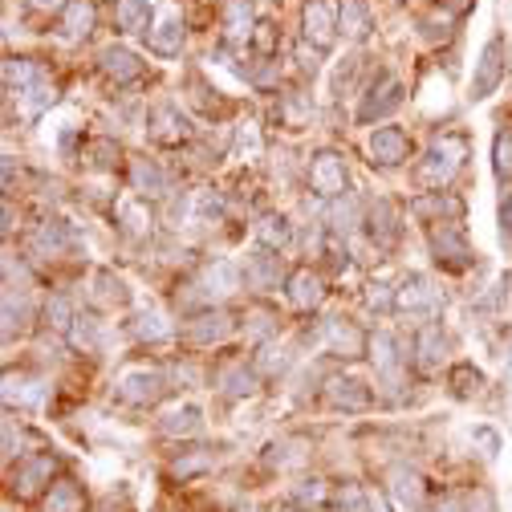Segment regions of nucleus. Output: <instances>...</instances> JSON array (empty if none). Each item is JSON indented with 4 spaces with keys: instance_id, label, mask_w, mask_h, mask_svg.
I'll list each match as a JSON object with an SVG mask.
<instances>
[{
    "instance_id": "nucleus-1",
    "label": "nucleus",
    "mask_w": 512,
    "mask_h": 512,
    "mask_svg": "<svg viewBox=\"0 0 512 512\" xmlns=\"http://www.w3.org/2000/svg\"><path fill=\"white\" fill-rule=\"evenodd\" d=\"M464 155H468V143H464L460 135H443V139H435L431 151H427V159L415 167L419 187H443L447 179L460 171Z\"/></svg>"
},
{
    "instance_id": "nucleus-2",
    "label": "nucleus",
    "mask_w": 512,
    "mask_h": 512,
    "mask_svg": "<svg viewBox=\"0 0 512 512\" xmlns=\"http://www.w3.org/2000/svg\"><path fill=\"white\" fill-rule=\"evenodd\" d=\"M427 244H431V256H435V265L447 269V273H468L472 269V244L464 236L460 224H431L427 232Z\"/></svg>"
},
{
    "instance_id": "nucleus-3",
    "label": "nucleus",
    "mask_w": 512,
    "mask_h": 512,
    "mask_svg": "<svg viewBox=\"0 0 512 512\" xmlns=\"http://www.w3.org/2000/svg\"><path fill=\"white\" fill-rule=\"evenodd\" d=\"M403 106V82L395 74H382L366 94H362V106H358V122H378V118H387Z\"/></svg>"
},
{
    "instance_id": "nucleus-4",
    "label": "nucleus",
    "mask_w": 512,
    "mask_h": 512,
    "mask_svg": "<svg viewBox=\"0 0 512 512\" xmlns=\"http://www.w3.org/2000/svg\"><path fill=\"white\" fill-rule=\"evenodd\" d=\"M309 183H313V191H317L322 200H342V196H346V187H350L346 163H342L334 151L313 155V163H309Z\"/></svg>"
},
{
    "instance_id": "nucleus-5",
    "label": "nucleus",
    "mask_w": 512,
    "mask_h": 512,
    "mask_svg": "<svg viewBox=\"0 0 512 512\" xmlns=\"http://www.w3.org/2000/svg\"><path fill=\"white\" fill-rule=\"evenodd\" d=\"M504 41L500 37H492L484 49H480V57H476V74H472V98L476 102H484V98H492L496 94V86L504 82Z\"/></svg>"
},
{
    "instance_id": "nucleus-6",
    "label": "nucleus",
    "mask_w": 512,
    "mask_h": 512,
    "mask_svg": "<svg viewBox=\"0 0 512 512\" xmlns=\"http://www.w3.org/2000/svg\"><path fill=\"white\" fill-rule=\"evenodd\" d=\"M395 309H403L411 317H435L443 309V297L427 277H407L403 289L395 293Z\"/></svg>"
},
{
    "instance_id": "nucleus-7",
    "label": "nucleus",
    "mask_w": 512,
    "mask_h": 512,
    "mask_svg": "<svg viewBox=\"0 0 512 512\" xmlns=\"http://www.w3.org/2000/svg\"><path fill=\"white\" fill-rule=\"evenodd\" d=\"M301 29H305V41L313 49H330L334 37H338V21H334V9L326 5V0H309L305 13H301Z\"/></svg>"
},
{
    "instance_id": "nucleus-8",
    "label": "nucleus",
    "mask_w": 512,
    "mask_h": 512,
    "mask_svg": "<svg viewBox=\"0 0 512 512\" xmlns=\"http://www.w3.org/2000/svg\"><path fill=\"white\" fill-rule=\"evenodd\" d=\"M163 395V374L159 370H126L118 378V399L131 407H147Z\"/></svg>"
},
{
    "instance_id": "nucleus-9",
    "label": "nucleus",
    "mask_w": 512,
    "mask_h": 512,
    "mask_svg": "<svg viewBox=\"0 0 512 512\" xmlns=\"http://www.w3.org/2000/svg\"><path fill=\"white\" fill-rule=\"evenodd\" d=\"M411 212L419 220H431V224H460L464 220V200L452 196V191H427L423 200L411 204Z\"/></svg>"
},
{
    "instance_id": "nucleus-10",
    "label": "nucleus",
    "mask_w": 512,
    "mask_h": 512,
    "mask_svg": "<svg viewBox=\"0 0 512 512\" xmlns=\"http://www.w3.org/2000/svg\"><path fill=\"white\" fill-rule=\"evenodd\" d=\"M407 155H411V143L399 126H378L370 135V159L378 167H399V163H407Z\"/></svg>"
},
{
    "instance_id": "nucleus-11",
    "label": "nucleus",
    "mask_w": 512,
    "mask_h": 512,
    "mask_svg": "<svg viewBox=\"0 0 512 512\" xmlns=\"http://www.w3.org/2000/svg\"><path fill=\"white\" fill-rule=\"evenodd\" d=\"M187 135H191V126H187V118H183L179 106L159 102V106L151 110V139H155V143L175 147V143H187Z\"/></svg>"
},
{
    "instance_id": "nucleus-12",
    "label": "nucleus",
    "mask_w": 512,
    "mask_h": 512,
    "mask_svg": "<svg viewBox=\"0 0 512 512\" xmlns=\"http://www.w3.org/2000/svg\"><path fill=\"white\" fill-rule=\"evenodd\" d=\"M53 468H57L53 456H29V460H21V468L13 472V492L17 496H37L45 484H53Z\"/></svg>"
},
{
    "instance_id": "nucleus-13",
    "label": "nucleus",
    "mask_w": 512,
    "mask_h": 512,
    "mask_svg": "<svg viewBox=\"0 0 512 512\" xmlns=\"http://www.w3.org/2000/svg\"><path fill=\"white\" fill-rule=\"evenodd\" d=\"M366 224H370V240H374L382 252H391V248L399 244V232H403V228H399V208H395L391 200H378V204L370 208V220H366Z\"/></svg>"
},
{
    "instance_id": "nucleus-14",
    "label": "nucleus",
    "mask_w": 512,
    "mask_h": 512,
    "mask_svg": "<svg viewBox=\"0 0 512 512\" xmlns=\"http://www.w3.org/2000/svg\"><path fill=\"white\" fill-rule=\"evenodd\" d=\"M191 289H200V301L204 305H216L220 297H228L232 289H236V269L228 265V261H216V265H208L200 277H196V285Z\"/></svg>"
},
{
    "instance_id": "nucleus-15",
    "label": "nucleus",
    "mask_w": 512,
    "mask_h": 512,
    "mask_svg": "<svg viewBox=\"0 0 512 512\" xmlns=\"http://www.w3.org/2000/svg\"><path fill=\"white\" fill-rule=\"evenodd\" d=\"M98 66H102V74H106L110 82H118V86L135 82V78L143 74V61H139L131 49H122V45H110V49H102Z\"/></svg>"
},
{
    "instance_id": "nucleus-16",
    "label": "nucleus",
    "mask_w": 512,
    "mask_h": 512,
    "mask_svg": "<svg viewBox=\"0 0 512 512\" xmlns=\"http://www.w3.org/2000/svg\"><path fill=\"white\" fill-rule=\"evenodd\" d=\"M228 334H232V313H224V309H208V313H200L196 322L187 326V338L196 346H216Z\"/></svg>"
},
{
    "instance_id": "nucleus-17",
    "label": "nucleus",
    "mask_w": 512,
    "mask_h": 512,
    "mask_svg": "<svg viewBox=\"0 0 512 512\" xmlns=\"http://www.w3.org/2000/svg\"><path fill=\"white\" fill-rule=\"evenodd\" d=\"M147 45L159 57H179L183 53V21H179V13H163L159 25L147 29Z\"/></svg>"
},
{
    "instance_id": "nucleus-18",
    "label": "nucleus",
    "mask_w": 512,
    "mask_h": 512,
    "mask_svg": "<svg viewBox=\"0 0 512 512\" xmlns=\"http://www.w3.org/2000/svg\"><path fill=\"white\" fill-rule=\"evenodd\" d=\"M326 399H330L338 411H366V407H370V391L362 387L358 378H330V382H326Z\"/></svg>"
},
{
    "instance_id": "nucleus-19",
    "label": "nucleus",
    "mask_w": 512,
    "mask_h": 512,
    "mask_svg": "<svg viewBox=\"0 0 512 512\" xmlns=\"http://www.w3.org/2000/svg\"><path fill=\"white\" fill-rule=\"evenodd\" d=\"M443 354H447V334H443V326L427 322L415 334V362H419V370H435L443 362Z\"/></svg>"
},
{
    "instance_id": "nucleus-20",
    "label": "nucleus",
    "mask_w": 512,
    "mask_h": 512,
    "mask_svg": "<svg viewBox=\"0 0 512 512\" xmlns=\"http://www.w3.org/2000/svg\"><path fill=\"white\" fill-rule=\"evenodd\" d=\"M322 297H326V289H322V277H317L313 269H293L289 273V301L297 309H317Z\"/></svg>"
},
{
    "instance_id": "nucleus-21",
    "label": "nucleus",
    "mask_w": 512,
    "mask_h": 512,
    "mask_svg": "<svg viewBox=\"0 0 512 512\" xmlns=\"http://www.w3.org/2000/svg\"><path fill=\"white\" fill-rule=\"evenodd\" d=\"M387 492H391V500H395V508H399V512H415V508H419V500H423V484H419V476H415V472H407V468L391 472Z\"/></svg>"
},
{
    "instance_id": "nucleus-22",
    "label": "nucleus",
    "mask_w": 512,
    "mask_h": 512,
    "mask_svg": "<svg viewBox=\"0 0 512 512\" xmlns=\"http://www.w3.org/2000/svg\"><path fill=\"white\" fill-rule=\"evenodd\" d=\"M17 98H21V114L33 122V118H41V114L57 102V90H53V82H49V78H37L33 86L17 90Z\"/></svg>"
},
{
    "instance_id": "nucleus-23",
    "label": "nucleus",
    "mask_w": 512,
    "mask_h": 512,
    "mask_svg": "<svg viewBox=\"0 0 512 512\" xmlns=\"http://www.w3.org/2000/svg\"><path fill=\"white\" fill-rule=\"evenodd\" d=\"M61 29H66L70 41L90 37V29H94V5L90 0H70V5L61 9Z\"/></svg>"
},
{
    "instance_id": "nucleus-24",
    "label": "nucleus",
    "mask_w": 512,
    "mask_h": 512,
    "mask_svg": "<svg viewBox=\"0 0 512 512\" xmlns=\"http://www.w3.org/2000/svg\"><path fill=\"white\" fill-rule=\"evenodd\" d=\"M252 17H256V9H252V0H228V9H224L228 41H252V33H256Z\"/></svg>"
},
{
    "instance_id": "nucleus-25",
    "label": "nucleus",
    "mask_w": 512,
    "mask_h": 512,
    "mask_svg": "<svg viewBox=\"0 0 512 512\" xmlns=\"http://www.w3.org/2000/svg\"><path fill=\"white\" fill-rule=\"evenodd\" d=\"M147 21H151L147 0H114V25L122 33H147Z\"/></svg>"
},
{
    "instance_id": "nucleus-26",
    "label": "nucleus",
    "mask_w": 512,
    "mask_h": 512,
    "mask_svg": "<svg viewBox=\"0 0 512 512\" xmlns=\"http://www.w3.org/2000/svg\"><path fill=\"white\" fill-rule=\"evenodd\" d=\"M45 512H86V496L74 480H57L45 496Z\"/></svg>"
},
{
    "instance_id": "nucleus-27",
    "label": "nucleus",
    "mask_w": 512,
    "mask_h": 512,
    "mask_svg": "<svg viewBox=\"0 0 512 512\" xmlns=\"http://www.w3.org/2000/svg\"><path fill=\"white\" fill-rule=\"evenodd\" d=\"M131 187L139 191V196H163V191H167V175L151 159H135L131 163Z\"/></svg>"
},
{
    "instance_id": "nucleus-28",
    "label": "nucleus",
    "mask_w": 512,
    "mask_h": 512,
    "mask_svg": "<svg viewBox=\"0 0 512 512\" xmlns=\"http://www.w3.org/2000/svg\"><path fill=\"white\" fill-rule=\"evenodd\" d=\"M338 29L350 37V41H362L370 33V9L362 5V0H342L338 9Z\"/></svg>"
},
{
    "instance_id": "nucleus-29",
    "label": "nucleus",
    "mask_w": 512,
    "mask_h": 512,
    "mask_svg": "<svg viewBox=\"0 0 512 512\" xmlns=\"http://www.w3.org/2000/svg\"><path fill=\"white\" fill-rule=\"evenodd\" d=\"M326 346H330L334 354H342V358H358L362 346H366V338H362L358 330H350L346 322H330V326H326Z\"/></svg>"
},
{
    "instance_id": "nucleus-30",
    "label": "nucleus",
    "mask_w": 512,
    "mask_h": 512,
    "mask_svg": "<svg viewBox=\"0 0 512 512\" xmlns=\"http://www.w3.org/2000/svg\"><path fill=\"white\" fill-rule=\"evenodd\" d=\"M200 427H204L200 407H175V411H167V415L159 419V431H163V435H196Z\"/></svg>"
},
{
    "instance_id": "nucleus-31",
    "label": "nucleus",
    "mask_w": 512,
    "mask_h": 512,
    "mask_svg": "<svg viewBox=\"0 0 512 512\" xmlns=\"http://www.w3.org/2000/svg\"><path fill=\"white\" fill-rule=\"evenodd\" d=\"M248 285H252V289H277V285H281V261L273 256V248L261 252V256H256V261L248 265Z\"/></svg>"
},
{
    "instance_id": "nucleus-32",
    "label": "nucleus",
    "mask_w": 512,
    "mask_h": 512,
    "mask_svg": "<svg viewBox=\"0 0 512 512\" xmlns=\"http://www.w3.org/2000/svg\"><path fill=\"white\" fill-rule=\"evenodd\" d=\"M66 244H70L66 224H57V220L41 224V232L33 236V252H41V256H57V252H66Z\"/></svg>"
},
{
    "instance_id": "nucleus-33",
    "label": "nucleus",
    "mask_w": 512,
    "mask_h": 512,
    "mask_svg": "<svg viewBox=\"0 0 512 512\" xmlns=\"http://www.w3.org/2000/svg\"><path fill=\"white\" fill-rule=\"evenodd\" d=\"M256 240H261L265 248H273V252H281L289 244V220L285 216H265L261 228H256Z\"/></svg>"
},
{
    "instance_id": "nucleus-34",
    "label": "nucleus",
    "mask_w": 512,
    "mask_h": 512,
    "mask_svg": "<svg viewBox=\"0 0 512 512\" xmlns=\"http://www.w3.org/2000/svg\"><path fill=\"white\" fill-rule=\"evenodd\" d=\"M447 378H452V391H456L460 399H468V395H476V391L484 387V374H480L472 362H460V366H452V374H447Z\"/></svg>"
},
{
    "instance_id": "nucleus-35",
    "label": "nucleus",
    "mask_w": 512,
    "mask_h": 512,
    "mask_svg": "<svg viewBox=\"0 0 512 512\" xmlns=\"http://www.w3.org/2000/svg\"><path fill=\"white\" fill-rule=\"evenodd\" d=\"M492 171L500 183L512 179V131H500L496 143H492Z\"/></svg>"
},
{
    "instance_id": "nucleus-36",
    "label": "nucleus",
    "mask_w": 512,
    "mask_h": 512,
    "mask_svg": "<svg viewBox=\"0 0 512 512\" xmlns=\"http://www.w3.org/2000/svg\"><path fill=\"white\" fill-rule=\"evenodd\" d=\"M37 78H45L37 61H9V66H5V82H9V90H13V94H17V90H25V86H33Z\"/></svg>"
},
{
    "instance_id": "nucleus-37",
    "label": "nucleus",
    "mask_w": 512,
    "mask_h": 512,
    "mask_svg": "<svg viewBox=\"0 0 512 512\" xmlns=\"http://www.w3.org/2000/svg\"><path fill=\"white\" fill-rule=\"evenodd\" d=\"M135 334H139L143 342H163V338H171V326H167L163 313H139Z\"/></svg>"
},
{
    "instance_id": "nucleus-38",
    "label": "nucleus",
    "mask_w": 512,
    "mask_h": 512,
    "mask_svg": "<svg viewBox=\"0 0 512 512\" xmlns=\"http://www.w3.org/2000/svg\"><path fill=\"white\" fill-rule=\"evenodd\" d=\"M334 504H338V512H370V500H366V492H362L358 484L338 488V492H334Z\"/></svg>"
},
{
    "instance_id": "nucleus-39",
    "label": "nucleus",
    "mask_w": 512,
    "mask_h": 512,
    "mask_svg": "<svg viewBox=\"0 0 512 512\" xmlns=\"http://www.w3.org/2000/svg\"><path fill=\"white\" fill-rule=\"evenodd\" d=\"M248 391H252L248 366H228V370H224V395H228V399H240V395H248Z\"/></svg>"
},
{
    "instance_id": "nucleus-40",
    "label": "nucleus",
    "mask_w": 512,
    "mask_h": 512,
    "mask_svg": "<svg viewBox=\"0 0 512 512\" xmlns=\"http://www.w3.org/2000/svg\"><path fill=\"white\" fill-rule=\"evenodd\" d=\"M70 342H74L78 350H94V346H98V326H94V317H74Z\"/></svg>"
},
{
    "instance_id": "nucleus-41",
    "label": "nucleus",
    "mask_w": 512,
    "mask_h": 512,
    "mask_svg": "<svg viewBox=\"0 0 512 512\" xmlns=\"http://www.w3.org/2000/svg\"><path fill=\"white\" fill-rule=\"evenodd\" d=\"M45 317H49V326H57V330H70V326H74V317H70V297H66V293L49 297Z\"/></svg>"
},
{
    "instance_id": "nucleus-42",
    "label": "nucleus",
    "mask_w": 512,
    "mask_h": 512,
    "mask_svg": "<svg viewBox=\"0 0 512 512\" xmlns=\"http://www.w3.org/2000/svg\"><path fill=\"white\" fill-rule=\"evenodd\" d=\"M118 216L126 220V232H131V236H139V232H143V224H147L143 208H135V204H126V208H118Z\"/></svg>"
},
{
    "instance_id": "nucleus-43",
    "label": "nucleus",
    "mask_w": 512,
    "mask_h": 512,
    "mask_svg": "<svg viewBox=\"0 0 512 512\" xmlns=\"http://www.w3.org/2000/svg\"><path fill=\"white\" fill-rule=\"evenodd\" d=\"M220 212H224V204L212 196V191H200V216H208V220H220Z\"/></svg>"
},
{
    "instance_id": "nucleus-44",
    "label": "nucleus",
    "mask_w": 512,
    "mask_h": 512,
    "mask_svg": "<svg viewBox=\"0 0 512 512\" xmlns=\"http://www.w3.org/2000/svg\"><path fill=\"white\" fill-rule=\"evenodd\" d=\"M252 41H256V49H273V41H277L273 25H269V21H261V25H256V33H252Z\"/></svg>"
},
{
    "instance_id": "nucleus-45",
    "label": "nucleus",
    "mask_w": 512,
    "mask_h": 512,
    "mask_svg": "<svg viewBox=\"0 0 512 512\" xmlns=\"http://www.w3.org/2000/svg\"><path fill=\"white\" fill-rule=\"evenodd\" d=\"M297 500H301V504H309V500H313V504H317V500H326V488H322V480H309V488H305Z\"/></svg>"
},
{
    "instance_id": "nucleus-46",
    "label": "nucleus",
    "mask_w": 512,
    "mask_h": 512,
    "mask_svg": "<svg viewBox=\"0 0 512 512\" xmlns=\"http://www.w3.org/2000/svg\"><path fill=\"white\" fill-rule=\"evenodd\" d=\"M500 232H504V236L512 240V196H508V200L500 204Z\"/></svg>"
},
{
    "instance_id": "nucleus-47",
    "label": "nucleus",
    "mask_w": 512,
    "mask_h": 512,
    "mask_svg": "<svg viewBox=\"0 0 512 512\" xmlns=\"http://www.w3.org/2000/svg\"><path fill=\"white\" fill-rule=\"evenodd\" d=\"M13 179H17V163L13 155H5V191H13Z\"/></svg>"
},
{
    "instance_id": "nucleus-48",
    "label": "nucleus",
    "mask_w": 512,
    "mask_h": 512,
    "mask_svg": "<svg viewBox=\"0 0 512 512\" xmlns=\"http://www.w3.org/2000/svg\"><path fill=\"white\" fill-rule=\"evenodd\" d=\"M443 5H447V13H456V17H460V13L472 9V0H443Z\"/></svg>"
},
{
    "instance_id": "nucleus-49",
    "label": "nucleus",
    "mask_w": 512,
    "mask_h": 512,
    "mask_svg": "<svg viewBox=\"0 0 512 512\" xmlns=\"http://www.w3.org/2000/svg\"><path fill=\"white\" fill-rule=\"evenodd\" d=\"M476 435H480V443L488 447V456H492V452H496V435H492V431H476Z\"/></svg>"
},
{
    "instance_id": "nucleus-50",
    "label": "nucleus",
    "mask_w": 512,
    "mask_h": 512,
    "mask_svg": "<svg viewBox=\"0 0 512 512\" xmlns=\"http://www.w3.org/2000/svg\"><path fill=\"white\" fill-rule=\"evenodd\" d=\"M37 9H66V0H33Z\"/></svg>"
},
{
    "instance_id": "nucleus-51",
    "label": "nucleus",
    "mask_w": 512,
    "mask_h": 512,
    "mask_svg": "<svg viewBox=\"0 0 512 512\" xmlns=\"http://www.w3.org/2000/svg\"><path fill=\"white\" fill-rule=\"evenodd\" d=\"M281 512H309V508H301V504H285Z\"/></svg>"
}]
</instances>
